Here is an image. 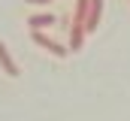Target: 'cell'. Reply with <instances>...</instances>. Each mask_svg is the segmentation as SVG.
Here are the masks:
<instances>
[{"label": "cell", "instance_id": "obj_1", "mask_svg": "<svg viewBox=\"0 0 130 121\" xmlns=\"http://www.w3.org/2000/svg\"><path fill=\"white\" fill-rule=\"evenodd\" d=\"M30 39L36 42V46H39V49H45V52H52L55 58H67V52H70V49H64V46H61L58 39H52V36H45L42 30H30Z\"/></svg>", "mask_w": 130, "mask_h": 121}, {"label": "cell", "instance_id": "obj_2", "mask_svg": "<svg viewBox=\"0 0 130 121\" xmlns=\"http://www.w3.org/2000/svg\"><path fill=\"white\" fill-rule=\"evenodd\" d=\"M100 15H103V0H91L88 21H85V33H94V30L100 27Z\"/></svg>", "mask_w": 130, "mask_h": 121}, {"label": "cell", "instance_id": "obj_3", "mask_svg": "<svg viewBox=\"0 0 130 121\" xmlns=\"http://www.w3.org/2000/svg\"><path fill=\"white\" fill-rule=\"evenodd\" d=\"M0 70H3L6 76H12V79L18 76V64L12 60V55H9V49H6V42H3V39H0Z\"/></svg>", "mask_w": 130, "mask_h": 121}, {"label": "cell", "instance_id": "obj_4", "mask_svg": "<svg viewBox=\"0 0 130 121\" xmlns=\"http://www.w3.org/2000/svg\"><path fill=\"white\" fill-rule=\"evenodd\" d=\"M55 24V15L52 12H33L30 18H27V27L30 30H45V27H52Z\"/></svg>", "mask_w": 130, "mask_h": 121}, {"label": "cell", "instance_id": "obj_5", "mask_svg": "<svg viewBox=\"0 0 130 121\" xmlns=\"http://www.w3.org/2000/svg\"><path fill=\"white\" fill-rule=\"evenodd\" d=\"M88 9H91V0H76V9H73V24H82L88 21Z\"/></svg>", "mask_w": 130, "mask_h": 121}, {"label": "cell", "instance_id": "obj_6", "mask_svg": "<svg viewBox=\"0 0 130 121\" xmlns=\"http://www.w3.org/2000/svg\"><path fill=\"white\" fill-rule=\"evenodd\" d=\"M24 3H30V6H45V3H52V0H24Z\"/></svg>", "mask_w": 130, "mask_h": 121}]
</instances>
